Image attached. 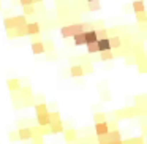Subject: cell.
Here are the masks:
<instances>
[{
    "label": "cell",
    "instance_id": "cell-39",
    "mask_svg": "<svg viewBox=\"0 0 147 144\" xmlns=\"http://www.w3.org/2000/svg\"><path fill=\"white\" fill-rule=\"evenodd\" d=\"M0 10H2V2H0Z\"/></svg>",
    "mask_w": 147,
    "mask_h": 144
},
{
    "label": "cell",
    "instance_id": "cell-27",
    "mask_svg": "<svg viewBox=\"0 0 147 144\" xmlns=\"http://www.w3.org/2000/svg\"><path fill=\"white\" fill-rule=\"evenodd\" d=\"M136 19L139 24H147V13H136Z\"/></svg>",
    "mask_w": 147,
    "mask_h": 144
},
{
    "label": "cell",
    "instance_id": "cell-32",
    "mask_svg": "<svg viewBox=\"0 0 147 144\" xmlns=\"http://www.w3.org/2000/svg\"><path fill=\"white\" fill-rule=\"evenodd\" d=\"M30 141H32V144H45V138H41V136H35Z\"/></svg>",
    "mask_w": 147,
    "mask_h": 144
},
{
    "label": "cell",
    "instance_id": "cell-23",
    "mask_svg": "<svg viewBox=\"0 0 147 144\" xmlns=\"http://www.w3.org/2000/svg\"><path fill=\"white\" fill-rule=\"evenodd\" d=\"M100 60H112L114 59V54H112V51H103L100 52Z\"/></svg>",
    "mask_w": 147,
    "mask_h": 144
},
{
    "label": "cell",
    "instance_id": "cell-30",
    "mask_svg": "<svg viewBox=\"0 0 147 144\" xmlns=\"http://www.w3.org/2000/svg\"><path fill=\"white\" fill-rule=\"evenodd\" d=\"M82 67V70H84V74H87V73H93V67H92V64H84V65H81Z\"/></svg>",
    "mask_w": 147,
    "mask_h": 144
},
{
    "label": "cell",
    "instance_id": "cell-36",
    "mask_svg": "<svg viewBox=\"0 0 147 144\" xmlns=\"http://www.w3.org/2000/svg\"><path fill=\"white\" fill-rule=\"evenodd\" d=\"M147 71V64H141L139 65V73H146Z\"/></svg>",
    "mask_w": 147,
    "mask_h": 144
},
{
    "label": "cell",
    "instance_id": "cell-28",
    "mask_svg": "<svg viewBox=\"0 0 147 144\" xmlns=\"http://www.w3.org/2000/svg\"><path fill=\"white\" fill-rule=\"evenodd\" d=\"M106 122H108V128H109V131L119 130V122H117V120H106Z\"/></svg>",
    "mask_w": 147,
    "mask_h": 144
},
{
    "label": "cell",
    "instance_id": "cell-9",
    "mask_svg": "<svg viewBox=\"0 0 147 144\" xmlns=\"http://www.w3.org/2000/svg\"><path fill=\"white\" fill-rule=\"evenodd\" d=\"M70 74L73 78H82V76H86L84 74V70H82V67H81V64H73L70 67Z\"/></svg>",
    "mask_w": 147,
    "mask_h": 144
},
{
    "label": "cell",
    "instance_id": "cell-25",
    "mask_svg": "<svg viewBox=\"0 0 147 144\" xmlns=\"http://www.w3.org/2000/svg\"><path fill=\"white\" fill-rule=\"evenodd\" d=\"M38 13V10H36V5H33V7H24V16H30V14H36Z\"/></svg>",
    "mask_w": 147,
    "mask_h": 144
},
{
    "label": "cell",
    "instance_id": "cell-12",
    "mask_svg": "<svg viewBox=\"0 0 147 144\" xmlns=\"http://www.w3.org/2000/svg\"><path fill=\"white\" fill-rule=\"evenodd\" d=\"M32 52L35 55H40V54H45V45H43V41H35L32 43Z\"/></svg>",
    "mask_w": 147,
    "mask_h": 144
},
{
    "label": "cell",
    "instance_id": "cell-17",
    "mask_svg": "<svg viewBox=\"0 0 147 144\" xmlns=\"http://www.w3.org/2000/svg\"><path fill=\"white\" fill-rule=\"evenodd\" d=\"M62 120V116L59 111H49V125L51 124H57Z\"/></svg>",
    "mask_w": 147,
    "mask_h": 144
},
{
    "label": "cell",
    "instance_id": "cell-19",
    "mask_svg": "<svg viewBox=\"0 0 147 144\" xmlns=\"http://www.w3.org/2000/svg\"><path fill=\"white\" fill-rule=\"evenodd\" d=\"M122 144H144V136L130 138V139H122Z\"/></svg>",
    "mask_w": 147,
    "mask_h": 144
},
{
    "label": "cell",
    "instance_id": "cell-38",
    "mask_svg": "<svg viewBox=\"0 0 147 144\" xmlns=\"http://www.w3.org/2000/svg\"><path fill=\"white\" fill-rule=\"evenodd\" d=\"M111 144H122V139H120V141H112Z\"/></svg>",
    "mask_w": 147,
    "mask_h": 144
},
{
    "label": "cell",
    "instance_id": "cell-8",
    "mask_svg": "<svg viewBox=\"0 0 147 144\" xmlns=\"http://www.w3.org/2000/svg\"><path fill=\"white\" fill-rule=\"evenodd\" d=\"M19 97H21V100H30V98H33V90H32V87L30 86H26V87H21L19 89Z\"/></svg>",
    "mask_w": 147,
    "mask_h": 144
},
{
    "label": "cell",
    "instance_id": "cell-6",
    "mask_svg": "<svg viewBox=\"0 0 147 144\" xmlns=\"http://www.w3.org/2000/svg\"><path fill=\"white\" fill-rule=\"evenodd\" d=\"M63 135H65V139H67V143H74V141L79 138V131H78L76 128H65Z\"/></svg>",
    "mask_w": 147,
    "mask_h": 144
},
{
    "label": "cell",
    "instance_id": "cell-21",
    "mask_svg": "<svg viewBox=\"0 0 147 144\" xmlns=\"http://www.w3.org/2000/svg\"><path fill=\"white\" fill-rule=\"evenodd\" d=\"M106 120H108V116L105 112H95L93 114V122L95 124H101V122H106Z\"/></svg>",
    "mask_w": 147,
    "mask_h": 144
},
{
    "label": "cell",
    "instance_id": "cell-31",
    "mask_svg": "<svg viewBox=\"0 0 147 144\" xmlns=\"http://www.w3.org/2000/svg\"><path fill=\"white\" fill-rule=\"evenodd\" d=\"M48 135H51V130H49V127H40V136L45 138V136H48Z\"/></svg>",
    "mask_w": 147,
    "mask_h": 144
},
{
    "label": "cell",
    "instance_id": "cell-29",
    "mask_svg": "<svg viewBox=\"0 0 147 144\" xmlns=\"http://www.w3.org/2000/svg\"><path fill=\"white\" fill-rule=\"evenodd\" d=\"M19 3L22 5V7H33V5H36L38 2H36V0H21Z\"/></svg>",
    "mask_w": 147,
    "mask_h": 144
},
{
    "label": "cell",
    "instance_id": "cell-16",
    "mask_svg": "<svg viewBox=\"0 0 147 144\" xmlns=\"http://www.w3.org/2000/svg\"><path fill=\"white\" fill-rule=\"evenodd\" d=\"M101 8V2L100 0H89L87 2V11H98Z\"/></svg>",
    "mask_w": 147,
    "mask_h": 144
},
{
    "label": "cell",
    "instance_id": "cell-40",
    "mask_svg": "<svg viewBox=\"0 0 147 144\" xmlns=\"http://www.w3.org/2000/svg\"><path fill=\"white\" fill-rule=\"evenodd\" d=\"M101 144H111V143H101Z\"/></svg>",
    "mask_w": 147,
    "mask_h": 144
},
{
    "label": "cell",
    "instance_id": "cell-10",
    "mask_svg": "<svg viewBox=\"0 0 147 144\" xmlns=\"http://www.w3.org/2000/svg\"><path fill=\"white\" fill-rule=\"evenodd\" d=\"M36 124H38V127H49V112L36 114Z\"/></svg>",
    "mask_w": 147,
    "mask_h": 144
},
{
    "label": "cell",
    "instance_id": "cell-37",
    "mask_svg": "<svg viewBox=\"0 0 147 144\" xmlns=\"http://www.w3.org/2000/svg\"><path fill=\"white\" fill-rule=\"evenodd\" d=\"M139 29L142 30V32H146V30H147V24H139Z\"/></svg>",
    "mask_w": 147,
    "mask_h": 144
},
{
    "label": "cell",
    "instance_id": "cell-13",
    "mask_svg": "<svg viewBox=\"0 0 147 144\" xmlns=\"http://www.w3.org/2000/svg\"><path fill=\"white\" fill-rule=\"evenodd\" d=\"M131 8H133L134 14L136 13H144V11H146V5H144V2H141V0H134V2H131Z\"/></svg>",
    "mask_w": 147,
    "mask_h": 144
},
{
    "label": "cell",
    "instance_id": "cell-14",
    "mask_svg": "<svg viewBox=\"0 0 147 144\" xmlns=\"http://www.w3.org/2000/svg\"><path fill=\"white\" fill-rule=\"evenodd\" d=\"M84 38H86V45H93V43L98 41L95 37V30H87V32H84Z\"/></svg>",
    "mask_w": 147,
    "mask_h": 144
},
{
    "label": "cell",
    "instance_id": "cell-34",
    "mask_svg": "<svg viewBox=\"0 0 147 144\" xmlns=\"http://www.w3.org/2000/svg\"><path fill=\"white\" fill-rule=\"evenodd\" d=\"M8 136H10V141H11V143H16V141H19L16 131H10V135H8Z\"/></svg>",
    "mask_w": 147,
    "mask_h": 144
},
{
    "label": "cell",
    "instance_id": "cell-4",
    "mask_svg": "<svg viewBox=\"0 0 147 144\" xmlns=\"http://www.w3.org/2000/svg\"><path fill=\"white\" fill-rule=\"evenodd\" d=\"M108 133H109L108 122H101V124H95V125H93V135H95L96 138L106 136Z\"/></svg>",
    "mask_w": 147,
    "mask_h": 144
},
{
    "label": "cell",
    "instance_id": "cell-1",
    "mask_svg": "<svg viewBox=\"0 0 147 144\" xmlns=\"http://www.w3.org/2000/svg\"><path fill=\"white\" fill-rule=\"evenodd\" d=\"M86 32V22H71L67 24V26L60 27V35L62 38H73L78 33H84Z\"/></svg>",
    "mask_w": 147,
    "mask_h": 144
},
{
    "label": "cell",
    "instance_id": "cell-24",
    "mask_svg": "<svg viewBox=\"0 0 147 144\" xmlns=\"http://www.w3.org/2000/svg\"><path fill=\"white\" fill-rule=\"evenodd\" d=\"M86 49H87V54H89V55L100 54L98 48H96V43H93V45H86Z\"/></svg>",
    "mask_w": 147,
    "mask_h": 144
},
{
    "label": "cell",
    "instance_id": "cell-3",
    "mask_svg": "<svg viewBox=\"0 0 147 144\" xmlns=\"http://www.w3.org/2000/svg\"><path fill=\"white\" fill-rule=\"evenodd\" d=\"M26 32L29 37H35V35H40L41 32V24L33 21V22H27L26 24Z\"/></svg>",
    "mask_w": 147,
    "mask_h": 144
},
{
    "label": "cell",
    "instance_id": "cell-15",
    "mask_svg": "<svg viewBox=\"0 0 147 144\" xmlns=\"http://www.w3.org/2000/svg\"><path fill=\"white\" fill-rule=\"evenodd\" d=\"M96 48H98V51H100V52H103V51H112L111 46H109L108 38H105V40H98V41H96Z\"/></svg>",
    "mask_w": 147,
    "mask_h": 144
},
{
    "label": "cell",
    "instance_id": "cell-26",
    "mask_svg": "<svg viewBox=\"0 0 147 144\" xmlns=\"http://www.w3.org/2000/svg\"><path fill=\"white\" fill-rule=\"evenodd\" d=\"M146 100H147L146 95H138V97H134V106H142V105H146Z\"/></svg>",
    "mask_w": 147,
    "mask_h": 144
},
{
    "label": "cell",
    "instance_id": "cell-33",
    "mask_svg": "<svg viewBox=\"0 0 147 144\" xmlns=\"http://www.w3.org/2000/svg\"><path fill=\"white\" fill-rule=\"evenodd\" d=\"M101 98L105 100V101H109V100H111V93H109V90H101Z\"/></svg>",
    "mask_w": 147,
    "mask_h": 144
},
{
    "label": "cell",
    "instance_id": "cell-20",
    "mask_svg": "<svg viewBox=\"0 0 147 144\" xmlns=\"http://www.w3.org/2000/svg\"><path fill=\"white\" fill-rule=\"evenodd\" d=\"M73 43L74 46H84L86 45V38H84V33H78L73 37Z\"/></svg>",
    "mask_w": 147,
    "mask_h": 144
},
{
    "label": "cell",
    "instance_id": "cell-2",
    "mask_svg": "<svg viewBox=\"0 0 147 144\" xmlns=\"http://www.w3.org/2000/svg\"><path fill=\"white\" fill-rule=\"evenodd\" d=\"M138 116L136 112V106H128V108H122V109H115L114 111V120H123V119H131Z\"/></svg>",
    "mask_w": 147,
    "mask_h": 144
},
{
    "label": "cell",
    "instance_id": "cell-22",
    "mask_svg": "<svg viewBox=\"0 0 147 144\" xmlns=\"http://www.w3.org/2000/svg\"><path fill=\"white\" fill-rule=\"evenodd\" d=\"M95 37H96V40H105V38H109V37H108V30H106V27H105V29H98V30H95Z\"/></svg>",
    "mask_w": 147,
    "mask_h": 144
},
{
    "label": "cell",
    "instance_id": "cell-11",
    "mask_svg": "<svg viewBox=\"0 0 147 144\" xmlns=\"http://www.w3.org/2000/svg\"><path fill=\"white\" fill-rule=\"evenodd\" d=\"M49 130H51V135H59V133H63L65 131V125L63 122H57V124H51L49 125Z\"/></svg>",
    "mask_w": 147,
    "mask_h": 144
},
{
    "label": "cell",
    "instance_id": "cell-35",
    "mask_svg": "<svg viewBox=\"0 0 147 144\" xmlns=\"http://www.w3.org/2000/svg\"><path fill=\"white\" fill-rule=\"evenodd\" d=\"M127 64L128 65H133L134 64V55H127Z\"/></svg>",
    "mask_w": 147,
    "mask_h": 144
},
{
    "label": "cell",
    "instance_id": "cell-5",
    "mask_svg": "<svg viewBox=\"0 0 147 144\" xmlns=\"http://www.w3.org/2000/svg\"><path fill=\"white\" fill-rule=\"evenodd\" d=\"M7 87H8V90H10L11 93L19 92V89L22 87L21 86V79H18V78H10V79L7 81Z\"/></svg>",
    "mask_w": 147,
    "mask_h": 144
},
{
    "label": "cell",
    "instance_id": "cell-7",
    "mask_svg": "<svg viewBox=\"0 0 147 144\" xmlns=\"http://www.w3.org/2000/svg\"><path fill=\"white\" fill-rule=\"evenodd\" d=\"M16 133H18L19 141H30L33 138L32 136V130H30V128H18Z\"/></svg>",
    "mask_w": 147,
    "mask_h": 144
},
{
    "label": "cell",
    "instance_id": "cell-18",
    "mask_svg": "<svg viewBox=\"0 0 147 144\" xmlns=\"http://www.w3.org/2000/svg\"><path fill=\"white\" fill-rule=\"evenodd\" d=\"M35 112L36 114H45V112H49V108L46 103H35Z\"/></svg>",
    "mask_w": 147,
    "mask_h": 144
}]
</instances>
